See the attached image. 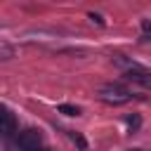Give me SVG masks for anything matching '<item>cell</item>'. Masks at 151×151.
<instances>
[{
  "instance_id": "1",
  "label": "cell",
  "mask_w": 151,
  "mask_h": 151,
  "mask_svg": "<svg viewBox=\"0 0 151 151\" xmlns=\"http://www.w3.org/2000/svg\"><path fill=\"white\" fill-rule=\"evenodd\" d=\"M99 99L104 101V104H111V106H120V104H125V101H130V92L127 90H123V87H101L99 90Z\"/></svg>"
},
{
  "instance_id": "2",
  "label": "cell",
  "mask_w": 151,
  "mask_h": 151,
  "mask_svg": "<svg viewBox=\"0 0 151 151\" xmlns=\"http://www.w3.org/2000/svg\"><path fill=\"white\" fill-rule=\"evenodd\" d=\"M40 142H42V134L38 130H24L19 134V146L24 151H38L40 149Z\"/></svg>"
},
{
  "instance_id": "3",
  "label": "cell",
  "mask_w": 151,
  "mask_h": 151,
  "mask_svg": "<svg viewBox=\"0 0 151 151\" xmlns=\"http://www.w3.org/2000/svg\"><path fill=\"white\" fill-rule=\"evenodd\" d=\"M17 130V123H14V116L9 111H2V134H12Z\"/></svg>"
},
{
  "instance_id": "4",
  "label": "cell",
  "mask_w": 151,
  "mask_h": 151,
  "mask_svg": "<svg viewBox=\"0 0 151 151\" xmlns=\"http://www.w3.org/2000/svg\"><path fill=\"white\" fill-rule=\"evenodd\" d=\"M59 113H66V116H78V113H80V109H78V106H71V104H61V106H59Z\"/></svg>"
},
{
  "instance_id": "5",
  "label": "cell",
  "mask_w": 151,
  "mask_h": 151,
  "mask_svg": "<svg viewBox=\"0 0 151 151\" xmlns=\"http://www.w3.org/2000/svg\"><path fill=\"white\" fill-rule=\"evenodd\" d=\"M71 137H73V142H76L80 149H85V139H83V137H78V134H71Z\"/></svg>"
},
{
  "instance_id": "6",
  "label": "cell",
  "mask_w": 151,
  "mask_h": 151,
  "mask_svg": "<svg viewBox=\"0 0 151 151\" xmlns=\"http://www.w3.org/2000/svg\"><path fill=\"white\" fill-rule=\"evenodd\" d=\"M127 125H130V127H137V125H139V118H137V116L127 118Z\"/></svg>"
},
{
  "instance_id": "7",
  "label": "cell",
  "mask_w": 151,
  "mask_h": 151,
  "mask_svg": "<svg viewBox=\"0 0 151 151\" xmlns=\"http://www.w3.org/2000/svg\"><path fill=\"white\" fill-rule=\"evenodd\" d=\"M90 19H92V21H97V24H104V19H101L99 14H94V12H90Z\"/></svg>"
},
{
  "instance_id": "8",
  "label": "cell",
  "mask_w": 151,
  "mask_h": 151,
  "mask_svg": "<svg viewBox=\"0 0 151 151\" xmlns=\"http://www.w3.org/2000/svg\"><path fill=\"white\" fill-rule=\"evenodd\" d=\"M38 151H47V149H38Z\"/></svg>"
}]
</instances>
